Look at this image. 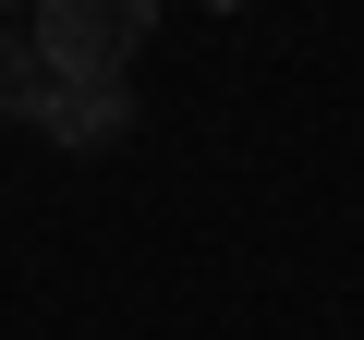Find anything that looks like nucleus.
Segmentation results:
<instances>
[{"label":"nucleus","mask_w":364,"mask_h":340,"mask_svg":"<svg viewBox=\"0 0 364 340\" xmlns=\"http://www.w3.org/2000/svg\"><path fill=\"white\" fill-rule=\"evenodd\" d=\"M37 134H49V146H122V134H134V85H61Z\"/></svg>","instance_id":"obj_2"},{"label":"nucleus","mask_w":364,"mask_h":340,"mask_svg":"<svg viewBox=\"0 0 364 340\" xmlns=\"http://www.w3.org/2000/svg\"><path fill=\"white\" fill-rule=\"evenodd\" d=\"M0 13H37V0H0Z\"/></svg>","instance_id":"obj_4"},{"label":"nucleus","mask_w":364,"mask_h":340,"mask_svg":"<svg viewBox=\"0 0 364 340\" xmlns=\"http://www.w3.org/2000/svg\"><path fill=\"white\" fill-rule=\"evenodd\" d=\"M49 97H61V73H49V49L0 25V110H25V122H49Z\"/></svg>","instance_id":"obj_3"},{"label":"nucleus","mask_w":364,"mask_h":340,"mask_svg":"<svg viewBox=\"0 0 364 340\" xmlns=\"http://www.w3.org/2000/svg\"><path fill=\"white\" fill-rule=\"evenodd\" d=\"M146 25H158V0H37V49L61 85H134Z\"/></svg>","instance_id":"obj_1"}]
</instances>
